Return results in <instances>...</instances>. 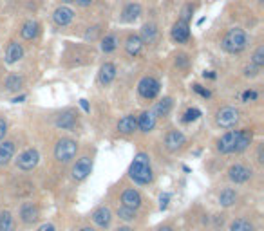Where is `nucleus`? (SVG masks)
I'll return each instance as SVG.
<instances>
[{
  "label": "nucleus",
  "instance_id": "a878e982",
  "mask_svg": "<svg viewBox=\"0 0 264 231\" xmlns=\"http://www.w3.org/2000/svg\"><path fill=\"white\" fill-rule=\"evenodd\" d=\"M139 15H141V6L131 2V4H127V6L123 7V11H121V20H123V22H134V20H138L139 18Z\"/></svg>",
  "mask_w": 264,
  "mask_h": 231
},
{
  "label": "nucleus",
  "instance_id": "49530a36",
  "mask_svg": "<svg viewBox=\"0 0 264 231\" xmlns=\"http://www.w3.org/2000/svg\"><path fill=\"white\" fill-rule=\"evenodd\" d=\"M216 226H222V222H224V215H216Z\"/></svg>",
  "mask_w": 264,
  "mask_h": 231
},
{
  "label": "nucleus",
  "instance_id": "72a5a7b5",
  "mask_svg": "<svg viewBox=\"0 0 264 231\" xmlns=\"http://www.w3.org/2000/svg\"><path fill=\"white\" fill-rule=\"evenodd\" d=\"M250 63H253V65L259 67V69H263L264 67V45H259V47L255 49V53L252 54Z\"/></svg>",
  "mask_w": 264,
  "mask_h": 231
},
{
  "label": "nucleus",
  "instance_id": "dca6fc26",
  "mask_svg": "<svg viewBox=\"0 0 264 231\" xmlns=\"http://www.w3.org/2000/svg\"><path fill=\"white\" fill-rule=\"evenodd\" d=\"M116 128H118V132L123 134V136H131V134H134V132L138 130V118H136L134 114H127V116H123V118L118 121Z\"/></svg>",
  "mask_w": 264,
  "mask_h": 231
},
{
  "label": "nucleus",
  "instance_id": "6ab92c4d",
  "mask_svg": "<svg viewBox=\"0 0 264 231\" xmlns=\"http://www.w3.org/2000/svg\"><path fill=\"white\" fill-rule=\"evenodd\" d=\"M156 121H157V118L154 116L152 110H143V112L138 116V130L143 132V134H149V132L154 130Z\"/></svg>",
  "mask_w": 264,
  "mask_h": 231
},
{
  "label": "nucleus",
  "instance_id": "58836bf2",
  "mask_svg": "<svg viewBox=\"0 0 264 231\" xmlns=\"http://www.w3.org/2000/svg\"><path fill=\"white\" fill-rule=\"evenodd\" d=\"M192 89L196 90L198 94L203 96V98H210V90H208V89H204L203 85H199V83H194V85H192Z\"/></svg>",
  "mask_w": 264,
  "mask_h": 231
},
{
  "label": "nucleus",
  "instance_id": "412c9836",
  "mask_svg": "<svg viewBox=\"0 0 264 231\" xmlns=\"http://www.w3.org/2000/svg\"><path fill=\"white\" fill-rule=\"evenodd\" d=\"M24 58V47H22V43H18V42H9V45L6 49V63L13 65V63H17L18 60Z\"/></svg>",
  "mask_w": 264,
  "mask_h": 231
},
{
  "label": "nucleus",
  "instance_id": "a18cd8bd",
  "mask_svg": "<svg viewBox=\"0 0 264 231\" xmlns=\"http://www.w3.org/2000/svg\"><path fill=\"white\" fill-rule=\"evenodd\" d=\"M177 63H179L181 67H185L186 63H188V60H186V56H185V54H181V56H179V60H177Z\"/></svg>",
  "mask_w": 264,
  "mask_h": 231
},
{
  "label": "nucleus",
  "instance_id": "864d4df0",
  "mask_svg": "<svg viewBox=\"0 0 264 231\" xmlns=\"http://www.w3.org/2000/svg\"><path fill=\"white\" fill-rule=\"evenodd\" d=\"M24 100H25V96H18V98H15L13 101H15V103H20V101H24Z\"/></svg>",
  "mask_w": 264,
  "mask_h": 231
},
{
  "label": "nucleus",
  "instance_id": "4468645a",
  "mask_svg": "<svg viewBox=\"0 0 264 231\" xmlns=\"http://www.w3.org/2000/svg\"><path fill=\"white\" fill-rule=\"evenodd\" d=\"M172 40L176 42V43H188V40H190V36H192V33H190V24L188 22H183V20H177L174 25H172Z\"/></svg>",
  "mask_w": 264,
  "mask_h": 231
},
{
  "label": "nucleus",
  "instance_id": "ea45409f",
  "mask_svg": "<svg viewBox=\"0 0 264 231\" xmlns=\"http://www.w3.org/2000/svg\"><path fill=\"white\" fill-rule=\"evenodd\" d=\"M6 134H7V121L4 118H0V143L4 141Z\"/></svg>",
  "mask_w": 264,
  "mask_h": 231
},
{
  "label": "nucleus",
  "instance_id": "a211bd4d",
  "mask_svg": "<svg viewBox=\"0 0 264 231\" xmlns=\"http://www.w3.org/2000/svg\"><path fill=\"white\" fill-rule=\"evenodd\" d=\"M252 141H253V130H250V128L239 130V136H237V141H235V147H234V154L246 152V150L250 148Z\"/></svg>",
  "mask_w": 264,
  "mask_h": 231
},
{
  "label": "nucleus",
  "instance_id": "603ef678",
  "mask_svg": "<svg viewBox=\"0 0 264 231\" xmlns=\"http://www.w3.org/2000/svg\"><path fill=\"white\" fill-rule=\"evenodd\" d=\"M78 231H96L94 228H90V226H84V228H80Z\"/></svg>",
  "mask_w": 264,
  "mask_h": 231
},
{
  "label": "nucleus",
  "instance_id": "20e7f679",
  "mask_svg": "<svg viewBox=\"0 0 264 231\" xmlns=\"http://www.w3.org/2000/svg\"><path fill=\"white\" fill-rule=\"evenodd\" d=\"M92 165H94V159H92L90 155H82V157L76 159V163L71 166V179L76 181V183L85 181V179L90 175V172H92Z\"/></svg>",
  "mask_w": 264,
  "mask_h": 231
},
{
  "label": "nucleus",
  "instance_id": "f257e3e1",
  "mask_svg": "<svg viewBox=\"0 0 264 231\" xmlns=\"http://www.w3.org/2000/svg\"><path fill=\"white\" fill-rule=\"evenodd\" d=\"M129 177L139 186H149L154 181V172L150 165V157L145 152H138L134 155L131 166H129Z\"/></svg>",
  "mask_w": 264,
  "mask_h": 231
},
{
  "label": "nucleus",
  "instance_id": "2f4dec72",
  "mask_svg": "<svg viewBox=\"0 0 264 231\" xmlns=\"http://www.w3.org/2000/svg\"><path fill=\"white\" fill-rule=\"evenodd\" d=\"M118 43H120L118 36L110 33V35H105V38H102V45H100V47H102L103 53L109 54V53H112V51L118 49Z\"/></svg>",
  "mask_w": 264,
  "mask_h": 231
},
{
  "label": "nucleus",
  "instance_id": "f8f14e48",
  "mask_svg": "<svg viewBox=\"0 0 264 231\" xmlns=\"http://www.w3.org/2000/svg\"><path fill=\"white\" fill-rule=\"evenodd\" d=\"M185 145H186V136L181 130H170L167 136H165V148H167L170 154L179 152Z\"/></svg>",
  "mask_w": 264,
  "mask_h": 231
},
{
  "label": "nucleus",
  "instance_id": "9d476101",
  "mask_svg": "<svg viewBox=\"0 0 264 231\" xmlns=\"http://www.w3.org/2000/svg\"><path fill=\"white\" fill-rule=\"evenodd\" d=\"M112 211L107 206H98L92 213H90V220L100 228V230H109L112 224Z\"/></svg>",
  "mask_w": 264,
  "mask_h": 231
},
{
  "label": "nucleus",
  "instance_id": "f704fd0d",
  "mask_svg": "<svg viewBox=\"0 0 264 231\" xmlns=\"http://www.w3.org/2000/svg\"><path fill=\"white\" fill-rule=\"evenodd\" d=\"M201 116V110L199 108H188L185 112V116H183V123H192V121H196V119Z\"/></svg>",
  "mask_w": 264,
  "mask_h": 231
},
{
  "label": "nucleus",
  "instance_id": "6e6552de",
  "mask_svg": "<svg viewBox=\"0 0 264 231\" xmlns=\"http://www.w3.org/2000/svg\"><path fill=\"white\" fill-rule=\"evenodd\" d=\"M253 177L252 166L244 165V163H235L228 168V179L234 184H246Z\"/></svg>",
  "mask_w": 264,
  "mask_h": 231
},
{
  "label": "nucleus",
  "instance_id": "f3484780",
  "mask_svg": "<svg viewBox=\"0 0 264 231\" xmlns=\"http://www.w3.org/2000/svg\"><path fill=\"white\" fill-rule=\"evenodd\" d=\"M53 20L56 25H60V27H66V25H69L74 20V11H72L71 7L67 6H60L56 7L53 13Z\"/></svg>",
  "mask_w": 264,
  "mask_h": 231
},
{
  "label": "nucleus",
  "instance_id": "c756f323",
  "mask_svg": "<svg viewBox=\"0 0 264 231\" xmlns=\"http://www.w3.org/2000/svg\"><path fill=\"white\" fill-rule=\"evenodd\" d=\"M228 231H255V226H253L252 220L244 219V217H237L230 222Z\"/></svg>",
  "mask_w": 264,
  "mask_h": 231
},
{
  "label": "nucleus",
  "instance_id": "a19ab883",
  "mask_svg": "<svg viewBox=\"0 0 264 231\" xmlns=\"http://www.w3.org/2000/svg\"><path fill=\"white\" fill-rule=\"evenodd\" d=\"M168 201H170V195H168V193H161V197H159V208H161V210H167Z\"/></svg>",
  "mask_w": 264,
  "mask_h": 231
},
{
  "label": "nucleus",
  "instance_id": "bb28decb",
  "mask_svg": "<svg viewBox=\"0 0 264 231\" xmlns=\"http://www.w3.org/2000/svg\"><path fill=\"white\" fill-rule=\"evenodd\" d=\"M0 231H17V219L9 210L0 211Z\"/></svg>",
  "mask_w": 264,
  "mask_h": 231
},
{
  "label": "nucleus",
  "instance_id": "393cba45",
  "mask_svg": "<svg viewBox=\"0 0 264 231\" xmlns=\"http://www.w3.org/2000/svg\"><path fill=\"white\" fill-rule=\"evenodd\" d=\"M237 199H239V195H237V191L234 188H224V190H221L219 197H217V201H219V204L222 208L234 206L235 202H237Z\"/></svg>",
  "mask_w": 264,
  "mask_h": 231
},
{
  "label": "nucleus",
  "instance_id": "aec40b11",
  "mask_svg": "<svg viewBox=\"0 0 264 231\" xmlns=\"http://www.w3.org/2000/svg\"><path fill=\"white\" fill-rule=\"evenodd\" d=\"M116 78V65L112 62H105L102 67H100V72H98V82L100 85H110V83L114 82Z\"/></svg>",
  "mask_w": 264,
  "mask_h": 231
},
{
  "label": "nucleus",
  "instance_id": "f03ea898",
  "mask_svg": "<svg viewBox=\"0 0 264 231\" xmlns=\"http://www.w3.org/2000/svg\"><path fill=\"white\" fill-rule=\"evenodd\" d=\"M248 42H250V38H248L246 31L241 29V27H230L226 35L222 36L221 47L222 51L230 54H239L248 47Z\"/></svg>",
  "mask_w": 264,
  "mask_h": 231
},
{
  "label": "nucleus",
  "instance_id": "4d7b16f0",
  "mask_svg": "<svg viewBox=\"0 0 264 231\" xmlns=\"http://www.w3.org/2000/svg\"><path fill=\"white\" fill-rule=\"evenodd\" d=\"M259 2H263V0H259Z\"/></svg>",
  "mask_w": 264,
  "mask_h": 231
},
{
  "label": "nucleus",
  "instance_id": "4be33fe9",
  "mask_svg": "<svg viewBox=\"0 0 264 231\" xmlns=\"http://www.w3.org/2000/svg\"><path fill=\"white\" fill-rule=\"evenodd\" d=\"M145 43L141 42L139 35H129L125 40V51L127 54H131V56H139L141 51H143Z\"/></svg>",
  "mask_w": 264,
  "mask_h": 231
},
{
  "label": "nucleus",
  "instance_id": "ddd939ff",
  "mask_svg": "<svg viewBox=\"0 0 264 231\" xmlns=\"http://www.w3.org/2000/svg\"><path fill=\"white\" fill-rule=\"evenodd\" d=\"M120 199H121V206H127L131 208V210H136V211L143 206V197H141V193L136 188H125V190L121 191Z\"/></svg>",
  "mask_w": 264,
  "mask_h": 231
},
{
  "label": "nucleus",
  "instance_id": "7ed1b4c3",
  "mask_svg": "<svg viewBox=\"0 0 264 231\" xmlns=\"http://www.w3.org/2000/svg\"><path fill=\"white\" fill-rule=\"evenodd\" d=\"M78 148L80 145L76 139H72V137H62L54 145V159L58 161V163H62V165H67V163H71L76 157Z\"/></svg>",
  "mask_w": 264,
  "mask_h": 231
},
{
  "label": "nucleus",
  "instance_id": "8fccbe9b",
  "mask_svg": "<svg viewBox=\"0 0 264 231\" xmlns=\"http://www.w3.org/2000/svg\"><path fill=\"white\" fill-rule=\"evenodd\" d=\"M157 231H174V228H172V226H167V224H165V226H161V228H159Z\"/></svg>",
  "mask_w": 264,
  "mask_h": 231
},
{
  "label": "nucleus",
  "instance_id": "2eb2a0df",
  "mask_svg": "<svg viewBox=\"0 0 264 231\" xmlns=\"http://www.w3.org/2000/svg\"><path fill=\"white\" fill-rule=\"evenodd\" d=\"M78 123V116L72 108H67L56 118V126L62 130H74V126Z\"/></svg>",
  "mask_w": 264,
  "mask_h": 231
},
{
  "label": "nucleus",
  "instance_id": "4c0bfd02",
  "mask_svg": "<svg viewBox=\"0 0 264 231\" xmlns=\"http://www.w3.org/2000/svg\"><path fill=\"white\" fill-rule=\"evenodd\" d=\"M257 98H259V94L253 89H248L242 92V101H244V103H248V101H255Z\"/></svg>",
  "mask_w": 264,
  "mask_h": 231
},
{
  "label": "nucleus",
  "instance_id": "473e14b6",
  "mask_svg": "<svg viewBox=\"0 0 264 231\" xmlns=\"http://www.w3.org/2000/svg\"><path fill=\"white\" fill-rule=\"evenodd\" d=\"M22 83H24V80L18 76V74H9V76L6 78V90L17 92V90H20Z\"/></svg>",
  "mask_w": 264,
  "mask_h": 231
},
{
  "label": "nucleus",
  "instance_id": "c9c22d12",
  "mask_svg": "<svg viewBox=\"0 0 264 231\" xmlns=\"http://www.w3.org/2000/svg\"><path fill=\"white\" fill-rule=\"evenodd\" d=\"M192 13H194V6H192V4H186V6L181 9L179 20H183V22H190V18H192Z\"/></svg>",
  "mask_w": 264,
  "mask_h": 231
},
{
  "label": "nucleus",
  "instance_id": "b1692460",
  "mask_svg": "<svg viewBox=\"0 0 264 231\" xmlns=\"http://www.w3.org/2000/svg\"><path fill=\"white\" fill-rule=\"evenodd\" d=\"M15 155V141L0 143V166H7Z\"/></svg>",
  "mask_w": 264,
  "mask_h": 231
},
{
  "label": "nucleus",
  "instance_id": "9b49d317",
  "mask_svg": "<svg viewBox=\"0 0 264 231\" xmlns=\"http://www.w3.org/2000/svg\"><path fill=\"white\" fill-rule=\"evenodd\" d=\"M237 136H239V130H230L226 132L224 136L219 137L216 143L217 152L222 155L234 154V147H235V141H237Z\"/></svg>",
  "mask_w": 264,
  "mask_h": 231
},
{
  "label": "nucleus",
  "instance_id": "423d86ee",
  "mask_svg": "<svg viewBox=\"0 0 264 231\" xmlns=\"http://www.w3.org/2000/svg\"><path fill=\"white\" fill-rule=\"evenodd\" d=\"M15 163H17L18 170H22V172H31V170H35L36 166H38V163H40V154H38V150L36 148H27V150H24L22 154H18Z\"/></svg>",
  "mask_w": 264,
  "mask_h": 231
},
{
  "label": "nucleus",
  "instance_id": "7c9ffc66",
  "mask_svg": "<svg viewBox=\"0 0 264 231\" xmlns=\"http://www.w3.org/2000/svg\"><path fill=\"white\" fill-rule=\"evenodd\" d=\"M141 42L143 43H154L156 42V38H157V25L156 24H145L143 27H141Z\"/></svg>",
  "mask_w": 264,
  "mask_h": 231
},
{
  "label": "nucleus",
  "instance_id": "de8ad7c7",
  "mask_svg": "<svg viewBox=\"0 0 264 231\" xmlns=\"http://www.w3.org/2000/svg\"><path fill=\"white\" fill-rule=\"evenodd\" d=\"M257 161L259 163H263V145H261V147H259V150H257Z\"/></svg>",
  "mask_w": 264,
  "mask_h": 231
},
{
  "label": "nucleus",
  "instance_id": "6e6d98bb",
  "mask_svg": "<svg viewBox=\"0 0 264 231\" xmlns=\"http://www.w3.org/2000/svg\"><path fill=\"white\" fill-rule=\"evenodd\" d=\"M64 4H71V2H74V0H62Z\"/></svg>",
  "mask_w": 264,
  "mask_h": 231
},
{
  "label": "nucleus",
  "instance_id": "5fc2aeb1",
  "mask_svg": "<svg viewBox=\"0 0 264 231\" xmlns=\"http://www.w3.org/2000/svg\"><path fill=\"white\" fill-rule=\"evenodd\" d=\"M204 78H216L214 72H204Z\"/></svg>",
  "mask_w": 264,
  "mask_h": 231
},
{
  "label": "nucleus",
  "instance_id": "37998d69",
  "mask_svg": "<svg viewBox=\"0 0 264 231\" xmlns=\"http://www.w3.org/2000/svg\"><path fill=\"white\" fill-rule=\"evenodd\" d=\"M36 231H56V228H54V224H51V222H45V224L38 226Z\"/></svg>",
  "mask_w": 264,
  "mask_h": 231
},
{
  "label": "nucleus",
  "instance_id": "39448f33",
  "mask_svg": "<svg viewBox=\"0 0 264 231\" xmlns=\"http://www.w3.org/2000/svg\"><path fill=\"white\" fill-rule=\"evenodd\" d=\"M241 112L235 107H222L216 112V123L221 128H234L239 123Z\"/></svg>",
  "mask_w": 264,
  "mask_h": 231
},
{
  "label": "nucleus",
  "instance_id": "c85d7f7f",
  "mask_svg": "<svg viewBox=\"0 0 264 231\" xmlns=\"http://www.w3.org/2000/svg\"><path fill=\"white\" fill-rule=\"evenodd\" d=\"M172 98H163V100H159L156 103V107H154V116L156 118H167L168 114H170V110H172Z\"/></svg>",
  "mask_w": 264,
  "mask_h": 231
},
{
  "label": "nucleus",
  "instance_id": "3c124183",
  "mask_svg": "<svg viewBox=\"0 0 264 231\" xmlns=\"http://www.w3.org/2000/svg\"><path fill=\"white\" fill-rule=\"evenodd\" d=\"M80 105H82V107H84V110H85V112H89V105H87V101H85V100H82V101H80Z\"/></svg>",
  "mask_w": 264,
  "mask_h": 231
},
{
  "label": "nucleus",
  "instance_id": "cd10ccee",
  "mask_svg": "<svg viewBox=\"0 0 264 231\" xmlns=\"http://www.w3.org/2000/svg\"><path fill=\"white\" fill-rule=\"evenodd\" d=\"M116 217L120 220H123L125 224H131V222H136V220H138V211L120 204V206L116 208Z\"/></svg>",
  "mask_w": 264,
  "mask_h": 231
},
{
  "label": "nucleus",
  "instance_id": "0eeeda50",
  "mask_svg": "<svg viewBox=\"0 0 264 231\" xmlns=\"http://www.w3.org/2000/svg\"><path fill=\"white\" fill-rule=\"evenodd\" d=\"M18 219L24 226H33L35 222H38L40 219V208L36 202H22L20 208H18Z\"/></svg>",
  "mask_w": 264,
  "mask_h": 231
},
{
  "label": "nucleus",
  "instance_id": "c03bdc74",
  "mask_svg": "<svg viewBox=\"0 0 264 231\" xmlns=\"http://www.w3.org/2000/svg\"><path fill=\"white\" fill-rule=\"evenodd\" d=\"M78 6H82V7H87V6H90L92 4V0H74Z\"/></svg>",
  "mask_w": 264,
  "mask_h": 231
},
{
  "label": "nucleus",
  "instance_id": "09e8293b",
  "mask_svg": "<svg viewBox=\"0 0 264 231\" xmlns=\"http://www.w3.org/2000/svg\"><path fill=\"white\" fill-rule=\"evenodd\" d=\"M116 231H134V228H131V226H120V228H118V230Z\"/></svg>",
  "mask_w": 264,
  "mask_h": 231
},
{
  "label": "nucleus",
  "instance_id": "e433bc0d",
  "mask_svg": "<svg viewBox=\"0 0 264 231\" xmlns=\"http://www.w3.org/2000/svg\"><path fill=\"white\" fill-rule=\"evenodd\" d=\"M242 72H244V76H246V78H255V76H259L261 69H259V67H255L253 63H250V65H246L244 69H242Z\"/></svg>",
  "mask_w": 264,
  "mask_h": 231
},
{
  "label": "nucleus",
  "instance_id": "79ce46f5",
  "mask_svg": "<svg viewBox=\"0 0 264 231\" xmlns=\"http://www.w3.org/2000/svg\"><path fill=\"white\" fill-rule=\"evenodd\" d=\"M98 33H100V27H92V33L89 31V33L85 35V40H96Z\"/></svg>",
  "mask_w": 264,
  "mask_h": 231
},
{
  "label": "nucleus",
  "instance_id": "1a4fd4ad",
  "mask_svg": "<svg viewBox=\"0 0 264 231\" xmlns=\"http://www.w3.org/2000/svg\"><path fill=\"white\" fill-rule=\"evenodd\" d=\"M159 89H161V85H159V82H157L156 78L152 76H145L141 82L138 83V92L139 96L143 98V100H156L157 94H159Z\"/></svg>",
  "mask_w": 264,
  "mask_h": 231
},
{
  "label": "nucleus",
  "instance_id": "5701e85b",
  "mask_svg": "<svg viewBox=\"0 0 264 231\" xmlns=\"http://www.w3.org/2000/svg\"><path fill=\"white\" fill-rule=\"evenodd\" d=\"M38 33H40V25H38V22H35V20H27L24 25H22V29H20V36H22V40L25 42H33L38 36Z\"/></svg>",
  "mask_w": 264,
  "mask_h": 231
}]
</instances>
